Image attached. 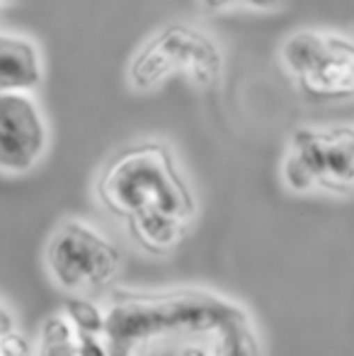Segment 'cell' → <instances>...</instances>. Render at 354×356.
Returning a JSON list of instances; mask_svg holds the SVG:
<instances>
[{"label":"cell","mask_w":354,"mask_h":356,"mask_svg":"<svg viewBox=\"0 0 354 356\" xmlns=\"http://www.w3.org/2000/svg\"><path fill=\"white\" fill-rule=\"evenodd\" d=\"M99 207L114 218L129 220L148 211L170 213L192 223L197 197L175 150L166 141L146 138L119 148L95 179Z\"/></svg>","instance_id":"obj_1"},{"label":"cell","mask_w":354,"mask_h":356,"mask_svg":"<svg viewBox=\"0 0 354 356\" xmlns=\"http://www.w3.org/2000/svg\"><path fill=\"white\" fill-rule=\"evenodd\" d=\"M248 323L243 308L218 296L184 291V293H119L104 310L102 337L109 356H134L141 342L168 334L223 332L233 325Z\"/></svg>","instance_id":"obj_2"},{"label":"cell","mask_w":354,"mask_h":356,"mask_svg":"<svg viewBox=\"0 0 354 356\" xmlns=\"http://www.w3.org/2000/svg\"><path fill=\"white\" fill-rule=\"evenodd\" d=\"M221 73L223 51L216 39L189 22H170L138 47L127 80L136 92H151L172 75H184L194 88L209 90Z\"/></svg>","instance_id":"obj_3"},{"label":"cell","mask_w":354,"mask_h":356,"mask_svg":"<svg viewBox=\"0 0 354 356\" xmlns=\"http://www.w3.org/2000/svg\"><path fill=\"white\" fill-rule=\"evenodd\" d=\"M279 66L311 102L354 99V39L330 29H298L279 47Z\"/></svg>","instance_id":"obj_4"},{"label":"cell","mask_w":354,"mask_h":356,"mask_svg":"<svg viewBox=\"0 0 354 356\" xmlns=\"http://www.w3.org/2000/svg\"><path fill=\"white\" fill-rule=\"evenodd\" d=\"M282 179L291 192H354V127H301L289 138Z\"/></svg>","instance_id":"obj_5"},{"label":"cell","mask_w":354,"mask_h":356,"mask_svg":"<svg viewBox=\"0 0 354 356\" xmlns=\"http://www.w3.org/2000/svg\"><path fill=\"white\" fill-rule=\"evenodd\" d=\"M44 262L54 284L71 293L102 289L122 272L117 245L81 218H66L56 225L44 250Z\"/></svg>","instance_id":"obj_6"},{"label":"cell","mask_w":354,"mask_h":356,"mask_svg":"<svg viewBox=\"0 0 354 356\" xmlns=\"http://www.w3.org/2000/svg\"><path fill=\"white\" fill-rule=\"evenodd\" d=\"M49 148V124L32 92H0V172L34 170Z\"/></svg>","instance_id":"obj_7"},{"label":"cell","mask_w":354,"mask_h":356,"mask_svg":"<svg viewBox=\"0 0 354 356\" xmlns=\"http://www.w3.org/2000/svg\"><path fill=\"white\" fill-rule=\"evenodd\" d=\"M44 61L27 37L0 32V92H32L42 85Z\"/></svg>","instance_id":"obj_8"},{"label":"cell","mask_w":354,"mask_h":356,"mask_svg":"<svg viewBox=\"0 0 354 356\" xmlns=\"http://www.w3.org/2000/svg\"><path fill=\"white\" fill-rule=\"evenodd\" d=\"M124 223H127L129 235L151 254H166L170 250H175L187 235L189 225H192L187 220L177 218V216L161 211L134 216V218L124 220Z\"/></svg>","instance_id":"obj_9"},{"label":"cell","mask_w":354,"mask_h":356,"mask_svg":"<svg viewBox=\"0 0 354 356\" xmlns=\"http://www.w3.org/2000/svg\"><path fill=\"white\" fill-rule=\"evenodd\" d=\"M76 327L66 315H49L39 327L34 356H76Z\"/></svg>","instance_id":"obj_10"},{"label":"cell","mask_w":354,"mask_h":356,"mask_svg":"<svg viewBox=\"0 0 354 356\" xmlns=\"http://www.w3.org/2000/svg\"><path fill=\"white\" fill-rule=\"evenodd\" d=\"M78 334H102L104 330V310L88 298H71L63 310Z\"/></svg>","instance_id":"obj_11"},{"label":"cell","mask_w":354,"mask_h":356,"mask_svg":"<svg viewBox=\"0 0 354 356\" xmlns=\"http://www.w3.org/2000/svg\"><path fill=\"white\" fill-rule=\"evenodd\" d=\"M216 356H260L257 354V342L252 332L248 330V323L233 325V327L218 332Z\"/></svg>","instance_id":"obj_12"},{"label":"cell","mask_w":354,"mask_h":356,"mask_svg":"<svg viewBox=\"0 0 354 356\" xmlns=\"http://www.w3.org/2000/svg\"><path fill=\"white\" fill-rule=\"evenodd\" d=\"M207 10L211 13H221V10L233 8H248V10H277L284 5V0H199Z\"/></svg>","instance_id":"obj_13"},{"label":"cell","mask_w":354,"mask_h":356,"mask_svg":"<svg viewBox=\"0 0 354 356\" xmlns=\"http://www.w3.org/2000/svg\"><path fill=\"white\" fill-rule=\"evenodd\" d=\"M0 356H34V344L13 327L0 337Z\"/></svg>","instance_id":"obj_14"},{"label":"cell","mask_w":354,"mask_h":356,"mask_svg":"<svg viewBox=\"0 0 354 356\" xmlns=\"http://www.w3.org/2000/svg\"><path fill=\"white\" fill-rule=\"evenodd\" d=\"M76 356H109L107 342L102 334H78Z\"/></svg>","instance_id":"obj_15"},{"label":"cell","mask_w":354,"mask_h":356,"mask_svg":"<svg viewBox=\"0 0 354 356\" xmlns=\"http://www.w3.org/2000/svg\"><path fill=\"white\" fill-rule=\"evenodd\" d=\"M15 327V318L13 313H10L8 308H5V303L0 300V337H3L5 332H10V330Z\"/></svg>","instance_id":"obj_16"},{"label":"cell","mask_w":354,"mask_h":356,"mask_svg":"<svg viewBox=\"0 0 354 356\" xmlns=\"http://www.w3.org/2000/svg\"><path fill=\"white\" fill-rule=\"evenodd\" d=\"M13 3H19V0H0V5H13Z\"/></svg>","instance_id":"obj_17"}]
</instances>
